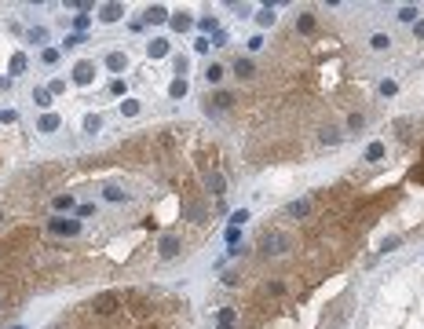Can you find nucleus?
<instances>
[{"label": "nucleus", "mask_w": 424, "mask_h": 329, "mask_svg": "<svg viewBox=\"0 0 424 329\" xmlns=\"http://www.w3.org/2000/svg\"><path fill=\"white\" fill-rule=\"evenodd\" d=\"M146 22H168V8H161V4L146 8Z\"/></svg>", "instance_id": "obj_10"}, {"label": "nucleus", "mask_w": 424, "mask_h": 329, "mask_svg": "<svg viewBox=\"0 0 424 329\" xmlns=\"http://www.w3.org/2000/svg\"><path fill=\"white\" fill-rule=\"evenodd\" d=\"M99 128H103L99 114H88V117H84V132H99Z\"/></svg>", "instance_id": "obj_17"}, {"label": "nucleus", "mask_w": 424, "mask_h": 329, "mask_svg": "<svg viewBox=\"0 0 424 329\" xmlns=\"http://www.w3.org/2000/svg\"><path fill=\"white\" fill-rule=\"evenodd\" d=\"M59 124H62V117H59V114H44V117L37 121V132H55Z\"/></svg>", "instance_id": "obj_7"}, {"label": "nucleus", "mask_w": 424, "mask_h": 329, "mask_svg": "<svg viewBox=\"0 0 424 329\" xmlns=\"http://www.w3.org/2000/svg\"><path fill=\"white\" fill-rule=\"evenodd\" d=\"M183 95H187V77H176L168 84V99H183Z\"/></svg>", "instance_id": "obj_8"}, {"label": "nucleus", "mask_w": 424, "mask_h": 329, "mask_svg": "<svg viewBox=\"0 0 424 329\" xmlns=\"http://www.w3.org/2000/svg\"><path fill=\"white\" fill-rule=\"evenodd\" d=\"M256 22H260V26H275V22H278V15H275V8H263V11L256 15Z\"/></svg>", "instance_id": "obj_14"}, {"label": "nucleus", "mask_w": 424, "mask_h": 329, "mask_svg": "<svg viewBox=\"0 0 424 329\" xmlns=\"http://www.w3.org/2000/svg\"><path fill=\"white\" fill-rule=\"evenodd\" d=\"M48 92H52V95H62V92H66V81H52Z\"/></svg>", "instance_id": "obj_20"}, {"label": "nucleus", "mask_w": 424, "mask_h": 329, "mask_svg": "<svg viewBox=\"0 0 424 329\" xmlns=\"http://www.w3.org/2000/svg\"><path fill=\"white\" fill-rule=\"evenodd\" d=\"M398 18H406V22H413V18H417V8H403V15H398Z\"/></svg>", "instance_id": "obj_21"}, {"label": "nucleus", "mask_w": 424, "mask_h": 329, "mask_svg": "<svg viewBox=\"0 0 424 329\" xmlns=\"http://www.w3.org/2000/svg\"><path fill=\"white\" fill-rule=\"evenodd\" d=\"M231 187L227 150L194 121L22 168L0 190V322L59 289L128 285L194 256Z\"/></svg>", "instance_id": "obj_1"}, {"label": "nucleus", "mask_w": 424, "mask_h": 329, "mask_svg": "<svg viewBox=\"0 0 424 329\" xmlns=\"http://www.w3.org/2000/svg\"><path fill=\"white\" fill-rule=\"evenodd\" d=\"M417 37H420V40H424V22H417Z\"/></svg>", "instance_id": "obj_22"}, {"label": "nucleus", "mask_w": 424, "mask_h": 329, "mask_svg": "<svg viewBox=\"0 0 424 329\" xmlns=\"http://www.w3.org/2000/svg\"><path fill=\"white\" fill-rule=\"evenodd\" d=\"M106 66H110V70H124V66H128V55L110 52V55H106Z\"/></svg>", "instance_id": "obj_12"}, {"label": "nucleus", "mask_w": 424, "mask_h": 329, "mask_svg": "<svg viewBox=\"0 0 424 329\" xmlns=\"http://www.w3.org/2000/svg\"><path fill=\"white\" fill-rule=\"evenodd\" d=\"M146 55H150V59H165V55H168V40H165V37H154V40L146 44Z\"/></svg>", "instance_id": "obj_6"}, {"label": "nucleus", "mask_w": 424, "mask_h": 329, "mask_svg": "<svg viewBox=\"0 0 424 329\" xmlns=\"http://www.w3.org/2000/svg\"><path fill=\"white\" fill-rule=\"evenodd\" d=\"M424 238V114L398 117L355 168L282 205L219 282L216 329H275L406 241Z\"/></svg>", "instance_id": "obj_2"}, {"label": "nucleus", "mask_w": 424, "mask_h": 329, "mask_svg": "<svg viewBox=\"0 0 424 329\" xmlns=\"http://www.w3.org/2000/svg\"><path fill=\"white\" fill-rule=\"evenodd\" d=\"M121 11H124L121 4H106V8H103V22H117V18H121Z\"/></svg>", "instance_id": "obj_13"}, {"label": "nucleus", "mask_w": 424, "mask_h": 329, "mask_svg": "<svg viewBox=\"0 0 424 329\" xmlns=\"http://www.w3.org/2000/svg\"><path fill=\"white\" fill-rule=\"evenodd\" d=\"M168 22H172V30H180V33H183V30H190V26H194V18H190V15H187V11H180V15H172V18H168Z\"/></svg>", "instance_id": "obj_9"}, {"label": "nucleus", "mask_w": 424, "mask_h": 329, "mask_svg": "<svg viewBox=\"0 0 424 329\" xmlns=\"http://www.w3.org/2000/svg\"><path fill=\"white\" fill-rule=\"evenodd\" d=\"M121 110L132 117V114H139V103H136V99H124V103H121Z\"/></svg>", "instance_id": "obj_19"}, {"label": "nucleus", "mask_w": 424, "mask_h": 329, "mask_svg": "<svg viewBox=\"0 0 424 329\" xmlns=\"http://www.w3.org/2000/svg\"><path fill=\"white\" fill-rule=\"evenodd\" d=\"M73 81H77V84H92V81H95V62H77Z\"/></svg>", "instance_id": "obj_5"}, {"label": "nucleus", "mask_w": 424, "mask_h": 329, "mask_svg": "<svg viewBox=\"0 0 424 329\" xmlns=\"http://www.w3.org/2000/svg\"><path fill=\"white\" fill-rule=\"evenodd\" d=\"M33 103L37 106H52V92L48 88H33Z\"/></svg>", "instance_id": "obj_15"}, {"label": "nucleus", "mask_w": 424, "mask_h": 329, "mask_svg": "<svg viewBox=\"0 0 424 329\" xmlns=\"http://www.w3.org/2000/svg\"><path fill=\"white\" fill-rule=\"evenodd\" d=\"M315 11H304L271 62H256L245 92H209L202 110L212 121H245L249 161H300L311 150L340 146L366 124V92L351 73L340 40L326 37Z\"/></svg>", "instance_id": "obj_3"}, {"label": "nucleus", "mask_w": 424, "mask_h": 329, "mask_svg": "<svg viewBox=\"0 0 424 329\" xmlns=\"http://www.w3.org/2000/svg\"><path fill=\"white\" fill-rule=\"evenodd\" d=\"M44 329H197V318L183 293L158 282H128L81 296Z\"/></svg>", "instance_id": "obj_4"}, {"label": "nucleus", "mask_w": 424, "mask_h": 329, "mask_svg": "<svg viewBox=\"0 0 424 329\" xmlns=\"http://www.w3.org/2000/svg\"><path fill=\"white\" fill-rule=\"evenodd\" d=\"M223 73H227V70H223L219 62H209V70H205V81H209V84H219V81H223Z\"/></svg>", "instance_id": "obj_11"}, {"label": "nucleus", "mask_w": 424, "mask_h": 329, "mask_svg": "<svg viewBox=\"0 0 424 329\" xmlns=\"http://www.w3.org/2000/svg\"><path fill=\"white\" fill-rule=\"evenodd\" d=\"M172 62H176V73H180V77L187 73V66H190V59H187V55H176Z\"/></svg>", "instance_id": "obj_18"}, {"label": "nucleus", "mask_w": 424, "mask_h": 329, "mask_svg": "<svg viewBox=\"0 0 424 329\" xmlns=\"http://www.w3.org/2000/svg\"><path fill=\"white\" fill-rule=\"evenodd\" d=\"M22 70H26V55L15 52V55H11V73H22Z\"/></svg>", "instance_id": "obj_16"}]
</instances>
